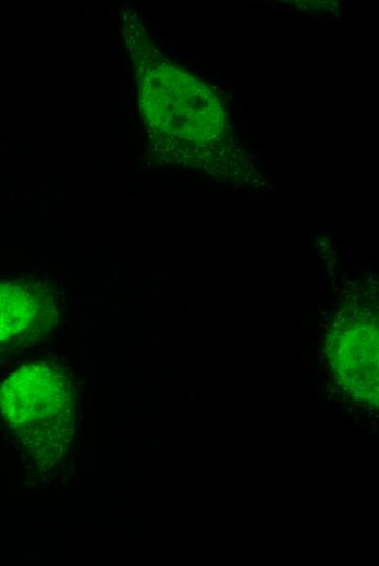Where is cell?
<instances>
[{
  "label": "cell",
  "mask_w": 379,
  "mask_h": 566,
  "mask_svg": "<svg viewBox=\"0 0 379 566\" xmlns=\"http://www.w3.org/2000/svg\"><path fill=\"white\" fill-rule=\"evenodd\" d=\"M62 401L54 376L37 365L14 372L3 384L0 407L13 424L34 429L50 423Z\"/></svg>",
  "instance_id": "obj_1"
},
{
  "label": "cell",
  "mask_w": 379,
  "mask_h": 566,
  "mask_svg": "<svg viewBox=\"0 0 379 566\" xmlns=\"http://www.w3.org/2000/svg\"><path fill=\"white\" fill-rule=\"evenodd\" d=\"M32 313V299L27 292L10 283H0V340L23 330Z\"/></svg>",
  "instance_id": "obj_2"
}]
</instances>
